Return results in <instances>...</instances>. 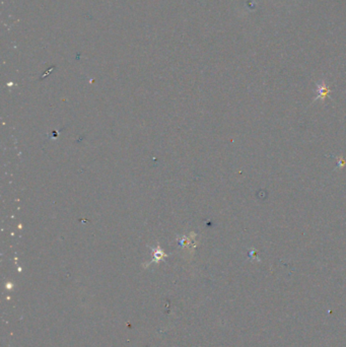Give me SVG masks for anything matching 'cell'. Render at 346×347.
<instances>
[{
	"label": "cell",
	"mask_w": 346,
	"mask_h": 347,
	"mask_svg": "<svg viewBox=\"0 0 346 347\" xmlns=\"http://www.w3.org/2000/svg\"><path fill=\"white\" fill-rule=\"evenodd\" d=\"M317 92H318V96L316 97V99H315V101L319 100V99L324 100V99L327 98V96L330 92V89L324 83H322V84H319L317 86Z\"/></svg>",
	"instance_id": "6da1fadb"
}]
</instances>
